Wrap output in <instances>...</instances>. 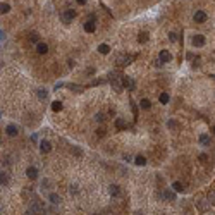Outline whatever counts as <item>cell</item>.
<instances>
[{
    "label": "cell",
    "instance_id": "cell-1",
    "mask_svg": "<svg viewBox=\"0 0 215 215\" xmlns=\"http://www.w3.org/2000/svg\"><path fill=\"white\" fill-rule=\"evenodd\" d=\"M210 205H212V203L208 201V198H207V200H198V201H196V208L200 210L201 214H207L208 210H210Z\"/></svg>",
    "mask_w": 215,
    "mask_h": 215
},
{
    "label": "cell",
    "instance_id": "cell-2",
    "mask_svg": "<svg viewBox=\"0 0 215 215\" xmlns=\"http://www.w3.org/2000/svg\"><path fill=\"white\" fill-rule=\"evenodd\" d=\"M134 59H136L134 55H127V54H126V55H119L117 57V64L119 65H129Z\"/></svg>",
    "mask_w": 215,
    "mask_h": 215
},
{
    "label": "cell",
    "instance_id": "cell-3",
    "mask_svg": "<svg viewBox=\"0 0 215 215\" xmlns=\"http://www.w3.org/2000/svg\"><path fill=\"white\" fill-rule=\"evenodd\" d=\"M74 17H76V12H74L72 9H69V10H65V12L62 14V21L65 22V24H69V22L72 21Z\"/></svg>",
    "mask_w": 215,
    "mask_h": 215
},
{
    "label": "cell",
    "instance_id": "cell-4",
    "mask_svg": "<svg viewBox=\"0 0 215 215\" xmlns=\"http://www.w3.org/2000/svg\"><path fill=\"white\" fill-rule=\"evenodd\" d=\"M158 59L164 64H169L170 60H172V54H170L169 50H160V57H158Z\"/></svg>",
    "mask_w": 215,
    "mask_h": 215
},
{
    "label": "cell",
    "instance_id": "cell-5",
    "mask_svg": "<svg viewBox=\"0 0 215 215\" xmlns=\"http://www.w3.org/2000/svg\"><path fill=\"white\" fill-rule=\"evenodd\" d=\"M110 84H112V88H114V91H117V93H121V91H122V86H124V84L119 81V77H112V76H110Z\"/></svg>",
    "mask_w": 215,
    "mask_h": 215
},
{
    "label": "cell",
    "instance_id": "cell-6",
    "mask_svg": "<svg viewBox=\"0 0 215 215\" xmlns=\"http://www.w3.org/2000/svg\"><path fill=\"white\" fill-rule=\"evenodd\" d=\"M162 198L165 201H176V191H174V189H165V191L162 193Z\"/></svg>",
    "mask_w": 215,
    "mask_h": 215
},
{
    "label": "cell",
    "instance_id": "cell-7",
    "mask_svg": "<svg viewBox=\"0 0 215 215\" xmlns=\"http://www.w3.org/2000/svg\"><path fill=\"white\" fill-rule=\"evenodd\" d=\"M191 42H193L194 47H203V45H205V36L203 35H194Z\"/></svg>",
    "mask_w": 215,
    "mask_h": 215
},
{
    "label": "cell",
    "instance_id": "cell-8",
    "mask_svg": "<svg viewBox=\"0 0 215 215\" xmlns=\"http://www.w3.org/2000/svg\"><path fill=\"white\" fill-rule=\"evenodd\" d=\"M36 52H38L40 55H45V54L48 52V45H47V43H43V42H38V43H36Z\"/></svg>",
    "mask_w": 215,
    "mask_h": 215
},
{
    "label": "cell",
    "instance_id": "cell-9",
    "mask_svg": "<svg viewBox=\"0 0 215 215\" xmlns=\"http://www.w3.org/2000/svg\"><path fill=\"white\" fill-rule=\"evenodd\" d=\"M122 84H124V86H126L129 91H132V90H134V86H136V84H134V81H132L131 77H127V76H122Z\"/></svg>",
    "mask_w": 215,
    "mask_h": 215
},
{
    "label": "cell",
    "instance_id": "cell-10",
    "mask_svg": "<svg viewBox=\"0 0 215 215\" xmlns=\"http://www.w3.org/2000/svg\"><path fill=\"white\" fill-rule=\"evenodd\" d=\"M40 150H42V153L52 152V143H50V141H47V139H43L42 143H40Z\"/></svg>",
    "mask_w": 215,
    "mask_h": 215
},
{
    "label": "cell",
    "instance_id": "cell-11",
    "mask_svg": "<svg viewBox=\"0 0 215 215\" xmlns=\"http://www.w3.org/2000/svg\"><path fill=\"white\" fill-rule=\"evenodd\" d=\"M109 193H110V196L117 198V196H121V187H119L117 184H110V186H109Z\"/></svg>",
    "mask_w": 215,
    "mask_h": 215
},
{
    "label": "cell",
    "instance_id": "cell-12",
    "mask_svg": "<svg viewBox=\"0 0 215 215\" xmlns=\"http://www.w3.org/2000/svg\"><path fill=\"white\" fill-rule=\"evenodd\" d=\"M194 21L196 22H205L207 21V14H205L203 10H196V12H194Z\"/></svg>",
    "mask_w": 215,
    "mask_h": 215
},
{
    "label": "cell",
    "instance_id": "cell-13",
    "mask_svg": "<svg viewBox=\"0 0 215 215\" xmlns=\"http://www.w3.org/2000/svg\"><path fill=\"white\" fill-rule=\"evenodd\" d=\"M26 176H28L29 179H36V177H38V170H36V167H28V169H26Z\"/></svg>",
    "mask_w": 215,
    "mask_h": 215
},
{
    "label": "cell",
    "instance_id": "cell-14",
    "mask_svg": "<svg viewBox=\"0 0 215 215\" xmlns=\"http://www.w3.org/2000/svg\"><path fill=\"white\" fill-rule=\"evenodd\" d=\"M48 200H50V203H54V205H60V203H62V198H60L57 193H52L48 196Z\"/></svg>",
    "mask_w": 215,
    "mask_h": 215
},
{
    "label": "cell",
    "instance_id": "cell-15",
    "mask_svg": "<svg viewBox=\"0 0 215 215\" xmlns=\"http://www.w3.org/2000/svg\"><path fill=\"white\" fill-rule=\"evenodd\" d=\"M5 132H7V136H10V138H12V136H16V134H17V127H16L14 124H9L7 127H5Z\"/></svg>",
    "mask_w": 215,
    "mask_h": 215
},
{
    "label": "cell",
    "instance_id": "cell-16",
    "mask_svg": "<svg viewBox=\"0 0 215 215\" xmlns=\"http://www.w3.org/2000/svg\"><path fill=\"white\" fill-rule=\"evenodd\" d=\"M0 182H2V186H7V184H9V172H7V170H4V169H2V176H0Z\"/></svg>",
    "mask_w": 215,
    "mask_h": 215
},
{
    "label": "cell",
    "instance_id": "cell-17",
    "mask_svg": "<svg viewBox=\"0 0 215 215\" xmlns=\"http://www.w3.org/2000/svg\"><path fill=\"white\" fill-rule=\"evenodd\" d=\"M95 28H97V26H95V22L93 21H86L84 22V31H86V33H93Z\"/></svg>",
    "mask_w": 215,
    "mask_h": 215
},
{
    "label": "cell",
    "instance_id": "cell-18",
    "mask_svg": "<svg viewBox=\"0 0 215 215\" xmlns=\"http://www.w3.org/2000/svg\"><path fill=\"white\" fill-rule=\"evenodd\" d=\"M172 189L176 193H182V191H184V186H182V182L176 181V182H172Z\"/></svg>",
    "mask_w": 215,
    "mask_h": 215
},
{
    "label": "cell",
    "instance_id": "cell-19",
    "mask_svg": "<svg viewBox=\"0 0 215 215\" xmlns=\"http://www.w3.org/2000/svg\"><path fill=\"white\" fill-rule=\"evenodd\" d=\"M98 52H100V54H102V55H107V54H109V52H110V47H109V45H107V43H102V45H100V47H98Z\"/></svg>",
    "mask_w": 215,
    "mask_h": 215
},
{
    "label": "cell",
    "instance_id": "cell-20",
    "mask_svg": "<svg viewBox=\"0 0 215 215\" xmlns=\"http://www.w3.org/2000/svg\"><path fill=\"white\" fill-rule=\"evenodd\" d=\"M64 109V105H62V102H59V100H55L54 103H52V110L54 112H60Z\"/></svg>",
    "mask_w": 215,
    "mask_h": 215
},
{
    "label": "cell",
    "instance_id": "cell-21",
    "mask_svg": "<svg viewBox=\"0 0 215 215\" xmlns=\"http://www.w3.org/2000/svg\"><path fill=\"white\" fill-rule=\"evenodd\" d=\"M134 164L139 165V167H143V165H146V158L143 157V155H138V157L134 158Z\"/></svg>",
    "mask_w": 215,
    "mask_h": 215
},
{
    "label": "cell",
    "instance_id": "cell-22",
    "mask_svg": "<svg viewBox=\"0 0 215 215\" xmlns=\"http://www.w3.org/2000/svg\"><path fill=\"white\" fill-rule=\"evenodd\" d=\"M200 143L203 146H208L210 145V136H208V134H201L200 136Z\"/></svg>",
    "mask_w": 215,
    "mask_h": 215
},
{
    "label": "cell",
    "instance_id": "cell-23",
    "mask_svg": "<svg viewBox=\"0 0 215 215\" xmlns=\"http://www.w3.org/2000/svg\"><path fill=\"white\" fill-rule=\"evenodd\" d=\"M139 107H141V109H145V110H148V109L152 107V102H150V100H146V98H143V100L139 102Z\"/></svg>",
    "mask_w": 215,
    "mask_h": 215
},
{
    "label": "cell",
    "instance_id": "cell-24",
    "mask_svg": "<svg viewBox=\"0 0 215 215\" xmlns=\"http://www.w3.org/2000/svg\"><path fill=\"white\" fill-rule=\"evenodd\" d=\"M138 42L139 43H146L148 42V33H146V31H141V33L138 35Z\"/></svg>",
    "mask_w": 215,
    "mask_h": 215
},
{
    "label": "cell",
    "instance_id": "cell-25",
    "mask_svg": "<svg viewBox=\"0 0 215 215\" xmlns=\"http://www.w3.org/2000/svg\"><path fill=\"white\" fill-rule=\"evenodd\" d=\"M69 90L76 91V93H81V91H84V86H81V84H69Z\"/></svg>",
    "mask_w": 215,
    "mask_h": 215
},
{
    "label": "cell",
    "instance_id": "cell-26",
    "mask_svg": "<svg viewBox=\"0 0 215 215\" xmlns=\"http://www.w3.org/2000/svg\"><path fill=\"white\" fill-rule=\"evenodd\" d=\"M208 201H210V203H212V205H214L215 207V189H210V191H208Z\"/></svg>",
    "mask_w": 215,
    "mask_h": 215
},
{
    "label": "cell",
    "instance_id": "cell-27",
    "mask_svg": "<svg viewBox=\"0 0 215 215\" xmlns=\"http://www.w3.org/2000/svg\"><path fill=\"white\" fill-rule=\"evenodd\" d=\"M115 126H117V129H126V127H127L126 121H122V119H117V121H115Z\"/></svg>",
    "mask_w": 215,
    "mask_h": 215
},
{
    "label": "cell",
    "instance_id": "cell-28",
    "mask_svg": "<svg viewBox=\"0 0 215 215\" xmlns=\"http://www.w3.org/2000/svg\"><path fill=\"white\" fill-rule=\"evenodd\" d=\"M158 100H160V103H169V95L167 93H160Z\"/></svg>",
    "mask_w": 215,
    "mask_h": 215
},
{
    "label": "cell",
    "instance_id": "cell-29",
    "mask_svg": "<svg viewBox=\"0 0 215 215\" xmlns=\"http://www.w3.org/2000/svg\"><path fill=\"white\" fill-rule=\"evenodd\" d=\"M9 10H10V5H9V4H2V5H0V12H2V14H7Z\"/></svg>",
    "mask_w": 215,
    "mask_h": 215
},
{
    "label": "cell",
    "instance_id": "cell-30",
    "mask_svg": "<svg viewBox=\"0 0 215 215\" xmlns=\"http://www.w3.org/2000/svg\"><path fill=\"white\" fill-rule=\"evenodd\" d=\"M47 97H48V93L45 90H38V98L40 100H47Z\"/></svg>",
    "mask_w": 215,
    "mask_h": 215
},
{
    "label": "cell",
    "instance_id": "cell-31",
    "mask_svg": "<svg viewBox=\"0 0 215 215\" xmlns=\"http://www.w3.org/2000/svg\"><path fill=\"white\" fill-rule=\"evenodd\" d=\"M167 127H170V129H177V122H176V121H172V119H170V121H169V122H167Z\"/></svg>",
    "mask_w": 215,
    "mask_h": 215
},
{
    "label": "cell",
    "instance_id": "cell-32",
    "mask_svg": "<svg viewBox=\"0 0 215 215\" xmlns=\"http://www.w3.org/2000/svg\"><path fill=\"white\" fill-rule=\"evenodd\" d=\"M95 121H97V122H103V121H105L103 114H97V115H95Z\"/></svg>",
    "mask_w": 215,
    "mask_h": 215
},
{
    "label": "cell",
    "instance_id": "cell-33",
    "mask_svg": "<svg viewBox=\"0 0 215 215\" xmlns=\"http://www.w3.org/2000/svg\"><path fill=\"white\" fill-rule=\"evenodd\" d=\"M169 40L170 42H177V35L176 33H169Z\"/></svg>",
    "mask_w": 215,
    "mask_h": 215
},
{
    "label": "cell",
    "instance_id": "cell-34",
    "mask_svg": "<svg viewBox=\"0 0 215 215\" xmlns=\"http://www.w3.org/2000/svg\"><path fill=\"white\" fill-rule=\"evenodd\" d=\"M69 191H71V194H76L77 193V186L76 184H72V186L69 187Z\"/></svg>",
    "mask_w": 215,
    "mask_h": 215
},
{
    "label": "cell",
    "instance_id": "cell-35",
    "mask_svg": "<svg viewBox=\"0 0 215 215\" xmlns=\"http://www.w3.org/2000/svg\"><path fill=\"white\" fill-rule=\"evenodd\" d=\"M29 38H31V42H38V35H36V33H33Z\"/></svg>",
    "mask_w": 215,
    "mask_h": 215
},
{
    "label": "cell",
    "instance_id": "cell-36",
    "mask_svg": "<svg viewBox=\"0 0 215 215\" xmlns=\"http://www.w3.org/2000/svg\"><path fill=\"white\" fill-rule=\"evenodd\" d=\"M200 160H201V162H205V160H207V155H205V153H201V155H200Z\"/></svg>",
    "mask_w": 215,
    "mask_h": 215
},
{
    "label": "cell",
    "instance_id": "cell-37",
    "mask_svg": "<svg viewBox=\"0 0 215 215\" xmlns=\"http://www.w3.org/2000/svg\"><path fill=\"white\" fill-rule=\"evenodd\" d=\"M97 134H98V136H103V134H105V131H103V129H98V131H97Z\"/></svg>",
    "mask_w": 215,
    "mask_h": 215
},
{
    "label": "cell",
    "instance_id": "cell-38",
    "mask_svg": "<svg viewBox=\"0 0 215 215\" xmlns=\"http://www.w3.org/2000/svg\"><path fill=\"white\" fill-rule=\"evenodd\" d=\"M62 86H64V83H57V84H55V90H59V88H62Z\"/></svg>",
    "mask_w": 215,
    "mask_h": 215
},
{
    "label": "cell",
    "instance_id": "cell-39",
    "mask_svg": "<svg viewBox=\"0 0 215 215\" xmlns=\"http://www.w3.org/2000/svg\"><path fill=\"white\" fill-rule=\"evenodd\" d=\"M77 4H79V5H84V4H86V0H76Z\"/></svg>",
    "mask_w": 215,
    "mask_h": 215
},
{
    "label": "cell",
    "instance_id": "cell-40",
    "mask_svg": "<svg viewBox=\"0 0 215 215\" xmlns=\"http://www.w3.org/2000/svg\"><path fill=\"white\" fill-rule=\"evenodd\" d=\"M212 132H214V134H215V126H214V127H212Z\"/></svg>",
    "mask_w": 215,
    "mask_h": 215
}]
</instances>
